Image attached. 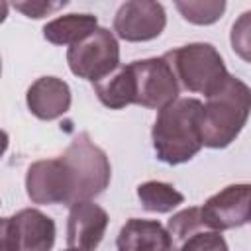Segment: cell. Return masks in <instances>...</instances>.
<instances>
[{
	"instance_id": "1",
	"label": "cell",
	"mask_w": 251,
	"mask_h": 251,
	"mask_svg": "<svg viewBox=\"0 0 251 251\" xmlns=\"http://www.w3.org/2000/svg\"><path fill=\"white\" fill-rule=\"evenodd\" d=\"M251 108V90L249 86L229 75L227 80L206 98L200 110V141L202 147L224 149L231 145L247 124Z\"/></svg>"
},
{
	"instance_id": "2",
	"label": "cell",
	"mask_w": 251,
	"mask_h": 251,
	"mask_svg": "<svg viewBox=\"0 0 251 251\" xmlns=\"http://www.w3.org/2000/svg\"><path fill=\"white\" fill-rule=\"evenodd\" d=\"M200 110L198 98H176L161 108L151 129L153 149L159 161L167 165H180L190 161L200 149Z\"/></svg>"
},
{
	"instance_id": "3",
	"label": "cell",
	"mask_w": 251,
	"mask_h": 251,
	"mask_svg": "<svg viewBox=\"0 0 251 251\" xmlns=\"http://www.w3.org/2000/svg\"><path fill=\"white\" fill-rule=\"evenodd\" d=\"M65 182L69 188V206L102 194L112 178L110 159L86 131L78 133L59 155Z\"/></svg>"
},
{
	"instance_id": "4",
	"label": "cell",
	"mask_w": 251,
	"mask_h": 251,
	"mask_svg": "<svg viewBox=\"0 0 251 251\" xmlns=\"http://www.w3.org/2000/svg\"><path fill=\"white\" fill-rule=\"evenodd\" d=\"M169 63L178 86L188 92L214 94L229 76L220 51L212 43H188L171 49L163 55Z\"/></svg>"
},
{
	"instance_id": "5",
	"label": "cell",
	"mask_w": 251,
	"mask_h": 251,
	"mask_svg": "<svg viewBox=\"0 0 251 251\" xmlns=\"http://www.w3.org/2000/svg\"><path fill=\"white\" fill-rule=\"evenodd\" d=\"M67 63L75 76L92 84L120 67V43L108 27H96L67 49Z\"/></svg>"
},
{
	"instance_id": "6",
	"label": "cell",
	"mask_w": 251,
	"mask_h": 251,
	"mask_svg": "<svg viewBox=\"0 0 251 251\" xmlns=\"http://www.w3.org/2000/svg\"><path fill=\"white\" fill-rule=\"evenodd\" d=\"M129 69H131L133 86H135L133 104L149 110H161L178 98L180 86L169 63L163 57L131 61Z\"/></svg>"
},
{
	"instance_id": "7",
	"label": "cell",
	"mask_w": 251,
	"mask_h": 251,
	"mask_svg": "<svg viewBox=\"0 0 251 251\" xmlns=\"http://www.w3.org/2000/svg\"><path fill=\"white\" fill-rule=\"evenodd\" d=\"M165 229L171 239V251H229L222 231L202 218L198 206L173 214Z\"/></svg>"
},
{
	"instance_id": "8",
	"label": "cell",
	"mask_w": 251,
	"mask_h": 251,
	"mask_svg": "<svg viewBox=\"0 0 251 251\" xmlns=\"http://www.w3.org/2000/svg\"><path fill=\"white\" fill-rule=\"evenodd\" d=\"M167 12L163 4L151 0L124 2L114 16V31L124 41H151L163 33Z\"/></svg>"
},
{
	"instance_id": "9",
	"label": "cell",
	"mask_w": 251,
	"mask_h": 251,
	"mask_svg": "<svg viewBox=\"0 0 251 251\" xmlns=\"http://www.w3.org/2000/svg\"><path fill=\"white\" fill-rule=\"evenodd\" d=\"M251 186L247 182L229 184L210 196L204 206H200L202 218L218 231L241 227L249 222L251 216V202H249Z\"/></svg>"
},
{
	"instance_id": "10",
	"label": "cell",
	"mask_w": 251,
	"mask_h": 251,
	"mask_svg": "<svg viewBox=\"0 0 251 251\" xmlns=\"http://www.w3.org/2000/svg\"><path fill=\"white\" fill-rule=\"evenodd\" d=\"M108 227V214L92 200L75 202L67 218V243L78 251H96Z\"/></svg>"
},
{
	"instance_id": "11",
	"label": "cell",
	"mask_w": 251,
	"mask_h": 251,
	"mask_svg": "<svg viewBox=\"0 0 251 251\" xmlns=\"http://www.w3.org/2000/svg\"><path fill=\"white\" fill-rule=\"evenodd\" d=\"M12 251H51L57 235L55 222L37 208H24L10 216Z\"/></svg>"
},
{
	"instance_id": "12",
	"label": "cell",
	"mask_w": 251,
	"mask_h": 251,
	"mask_svg": "<svg viewBox=\"0 0 251 251\" xmlns=\"http://www.w3.org/2000/svg\"><path fill=\"white\" fill-rule=\"evenodd\" d=\"M25 192L33 204H65L67 186L59 157L41 159L29 165L25 173Z\"/></svg>"
},
{
	"instance_id": "13",
	"label": "cell",
	"mask_w": 251,
	"mask_h": 251,
	"mask_svg": "<svg viewBox=\"0 0 251 251\" xmlns=\"http://www.w3.org/2000/svg\"><path fill=\"white\" fill-rule=\"evenodd\" d=\"M29 112L45 122L65 116L71 108V88L59 76H41L25 92Z\"/></svg>"
},
{
	"instance_id": "14",
	"label": "cell",
	"mask_w": 251,
	"mask_h": 251,
	"mask_svg": "<svg viewBox=\"0 0 251 251\" xmlns=\"http://www.w3.org/2000/svg\"><path fill=\"white\" fill-rule=\"evenodd\" d=\"M118 251H171L165 226L157 220L129 218L116 237Z\"/></svg>"
},
{
	"instance_id": "15",
	"label": "cell",
	"mask_w": 251,
	"mask_h": 251,
	"mask_svg": "<svg viewBox=\"0 0 251 251\" xmlns=\"http://www.w3.org/2000/svg\"><path fill=\"white\" fill-rule=\"evenodd\" d=\"M94 92L98 100L110 110H122L133 104L135 86H133V75L129 65H120L108 76L94 82Z\"/></svg>"
},
{
	"instance_id": "16",
	"label": "cell",
	"mask_w": 251,
	"mask_h": 251,
	"mask_svg": "<svg viewBox=\"0 0 251 251\" xmlns=\"http://www.w3.org/2000/svg\"><path fill=\"white\" fill-rule=\"evenodd\" d=\"M98 27L94 14H67L43 25V37L53 45H73Z\"/></svg>"
},
{
	"instance_id": "17",
	"label": "cell",
	"mask_w": 251,
	"mask_h": 251,
	"mask_svg": "<svg viewBox=\"0 0 251 251\" xmlns=\"http://www.w3.org/2000/svg\"><path fill=\"white\" fill-rule=\"evenodd\" d=\"M137 198L145 210L157 212V214L173 212L176 206H180L184 202L182 192H178L173 184L163 182V180L141 182L137 186Z\"/></svg>"
},
{
	"instance_id": "18",
	"label": "cell",
	"mask_w": 251,
	"mask_h": 251,
	"mask_svg": "<svg viewBox=\"0 0 251 251\" xmlns=\"http://www.w3.org/2000/svg\"><path fill=\"white\" fill-rule=\"evenodd\" d=\"M175 8L180 12V16L196 25H210L216 24L224 12H226V2L224 0H178L175 2Z\"/></svg>"
},
{
	"instance_id": "19",
	"label": "cell",
	"mask_w": 251,
	"mask_h": 251,
	"mask_svg": "<svg viewBox=\"0 0 251 251\" xmlns=\"http://www.w3.org/2000/svg\"><path fill=\"white\" fill-rule=\"evenodd\" d=\"M249 18H251V12H243L241 18H239V20L233 24V27H231V47H233V51H235L243 61H249V49H251Z\"/></svg>"
},
{
	"instance_id": "20",
	"label": "cell",
	"mask_w": 251,
	"mask_h": 251,
	"mask_svg": "<svg viewBox=\"0 0 251 251\" xmlns=\"http://www.w3.org/2000/svg\"><path fill=\"white\" fill-rule=\"evenodd\" d=\"M69 2L67 0H61V2H45V0H24V2H14L12 6L18 10V12H22L24 16H27V18H33V20H39V18H43V16H49V14H53V12H57V10H61V8H65Z\"/></svg>"
},
{
	"instance_id": "21",
	"label": "cell",
	"mask_w": 251,
	"mask_h": 251,
	"mask_svg": "<svg viewBox=\"0 0 251 251\" xmlns=\"http://www.w3.org/2000/svg\"><path fill=\"white\" fill-rule=\"evenodd\" d=\"M0 251H12L10 218H0Z\"/></svg>"
},
{
	"instance_id": "22",
	"label": "cell",
	"mask_w": 251,
	"mask_h": 251,
	"mask_svg": "<svg viewBox=\"0 0 251 251\" xmlns=\"http://www.w3.org/2000/svg\"><path fill=\"white\" fill-rule=\"evenodd\" d=\"M8 143H10V137H8V133H6L4 129H0V157L6 153V149H8Z\"/></svg>"
},
{
	"instance_id": "23",
	"label": "cell",
	"mask_w": 251,
	"mask_h": 251,
	"mask_svg": "<svg viewBox=\"0 0 251 251\" xmlns=\"http://www.w3.org/2000/svg\"><path fill=\"white\" fill-rule=\"evenodd\" d=\"M6 16H8V2L0 0V24L6 20Z\"/></svg>"
},
{
	"instance_id": "24",
	"label": "cell",
	"mask_w": 251,
	"mask_h": 251,
	"mask_svg": "<svg viewBox=\"0 0 251 251\" xmlns=\"http://www.w3.org/2000/svg\"><path fill=\"white\" fill-rule=\"evenodd\" d=\"M65 251H78V249H73V247H69V249H65Z\"/></svg>"
},
{
	"instance_id": "25",
	"label": "cell",
	"mask_w": 251,
	"mask_h": 251,
	"mask_svg": "<svg viewBox=\"0 0 251 251\" xmlns=\"http://www.w3.org/2000/svg\"><path fill=\"white\" fill-rule=\"evenodd\" d=\"M0 73H2V61H0Z\"/></svg>"
}]
</instances>
